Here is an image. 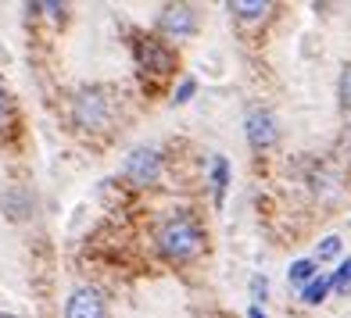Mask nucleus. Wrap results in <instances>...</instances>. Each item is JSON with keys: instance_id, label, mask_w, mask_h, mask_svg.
Masks as SVG:
<instances>
[{"instance_id": "7ed1b4c3", "label": "nucleus", "mask_w": 351, "mask_h": 318, "mask_svg": "<svg viewBox=\"0 0 351 318\" xmlns=\"http://www.w3.org/2000/svg\"><path fill=\"white\" fill-rule=\"evenodd\" d=\"M122 172L133 186H151V183H158V176H162V157H158V150L136 147V150H130V157H125Z\"/></svg>"}, {"instance_id": "f257e3e1", "label": "nucleus", "mask_w": 351, "mask_h": 318, "mask_svg": "<svg viewBox=\"0 0 351 318\" xmlns=\"http://www.w3.org/2000/svg\"><path fill=\"white\" fill-rule=\"evenodd\" d=\"M158 243H162L165 258L186 261V258H194V254L201 250V229L190 218H172V222H165V226H162Z\"/></svg>"}, {"instance_id": "0eeeda50", "label": "nucleus", "mask_w": 351, "mask_h": 318, "mask_svg": "<svg viewBox=\"0 0 351 318\" xmlns=\"http://www.w3.org/2000/svg\"><path fill=\"white\" fill-rule=\"evenodd\" d=\"M194 25H197V18H194V8H165L162 11V18H158V29L162 33H169V36H190L194 33Z\"/></svg>"}, {"instance_id": "1a4fd4ad", "label": "nucleus", "mask_w": 351, "mask_h": 318, "mask_svg": "<svg viewBox=\"0 0 351 318\" xmlns=\"http://www.w3.org/2000/svg\"><path fill=\"white\" fill-rule=\"evenodd\" d=\"M315 261L312 258H301V261H294L291 265V272H287V279H291V286H298V290H301V286H305V282H312L319 272H315Z\"/></svg>"}, {"instance_id": "dca6fc26", "label": "nucleus", "mask_w": 351, "mask_h": 318, "mask_svg": "<svg viewBox=\"0 0 351 318\" xmlns=\"http://www.w3.org/2000/svg\"><path fill=\"white\" fill-rule=\"evenodd\" d=\"M194 90H197V83H194V79H183V83H180V90H176V104H186L190 97H194Z\"/></svg>"}, {"instance_id": "2eb2a0df", "label": "nucleus", "mask_w": 351, "mask_h": 318, "mask_svg": "<svg viewBox=\"0 0 351 318\" xmlns=\"http://www.w3.org/2000/svg\"><path fill=\"white\" fill-rule=\"evenodd\" d=\"M337 93H341V104L351 107V65H344V72H341V86H337Z\"/></svg>"}, {"instance_id": "ddd939ff", "label": "nucleus", "mask_w": 351, "mask_h": 318, "mask_svg": "<svg viewBox=\"0 0 351 318\" xmlns=\"http://www.w3.org/2000/svg\"><path fill=\"white\" fill-rule=\"evenodd\" d=\"M212 176H215V197L222 200V197H226V186H230V168H226V157H215Z\"/></svg>"}, {"instance_id": "9d476101", "label": "nucleus", "mask_w": 351, "mask_h": 318, "mask_svg": "<svg viewBox=\"0 0 351 318\" xmlns=\"http://www.w3.org/2000/svg\"><path fill=\"white\" fill-rule=\"evenodd\" d=\"M326 290H330V279L326 276H315L312 282L301 286V300H305V304H319V300L326 297Z\"/></svg>"}, {"instance_id": "39448f33", "label": "nucleus", "mask_w": 351, "mask_h": 318, "mask_svg": "<svg viewBox=\"0 0 351 318\" xmlns=\"http://www.w3.org/2000/svg\"><path fill=\"white\" fill-rule=\"evenodd\" d=\"M247 140H251L254 150L273 147V143H276V118H273V111H265V107L251 111V115H247Z\"/></svg>"}, {"instance_id": "6e6552de", "label": "nucleus", "mask_w": 351, "mask_h": 318, "mask_svg": "<svg viewBox=\"0 0 351 318\" xmlns=\"http://www.w3.org/2000/svg\"><path fill=\"white\" fill-rule=\"evenodd\" d=\"M0 204H4V211H8V218H29V211H33V200H29V194L25 189H8L4 197H0Z\"/></svg>"}, {"instance_id": "6ab92c4d", "label": "nucleus", "mask_w": 351, "mask_h": 318, "mask_svg": "<svg viewBox=\"0 0 351 318\" xmlns=\"http://www.w3.org/2000/svg\"><path fill=\"white\" fill-rule=\"evenodd\" d=\"M0 318H14V315H4V311H0Z\"/></svg>"}, {"instance_id": "a211bd4d", "label": "nucleus", "mask_w": 351, "mask_h": 318, "mask_svg": "<svg viewBox=\"0 0 351 318\" xmlns=\"http://www.w3.org/2000/svg\"><path fill=\"white\" fill-rule=\"evenodd\" d=\"M247 318H265V315H262V308H251V311H247Z\"/></svg>"}, {"instance_id": "4468645a", "label": "nucleus", "mask_w": 351, "mask_h": 318, "mask_svg": "<svg viewBox=\"0 0 351 318\" xmlns=\"http://www.w3.org/2000/svg\"><path fill=\"white\" fill-rule=\"evenodd\" d=\"M337 254H341V240H337V236H326V240L319 243V250H315L312 261H315V265H319V261H333Z\"/></svg>"}, {"instance_id": "f03ea898", "label": "nucleus", "mask_w": 351, "mask_h": 318, "mask_svg": "<svg viewBox=\"0 0 351 318\" xmlns=\"http://www.w3.org/2000/svg\"><path fill=\"white\" fill-rule=\"evenodd\" d=\"M75 125L79 129H101L108 122V93L101 86H90V90H79L75 93Z\"/></svg>"}, {"instance_id": "423d86ee", "label": "nucleus", "mask_w": 351, "mask_h": 318, "mask_svg": "<svg viewBox=\"0 0 351 318\" xmlns=\"http://www.w3.org/2000/svg\"><path fill=\"white\" fill-rule=\"evenodd\" d=\"M136 57H140V65L147 68V72H154V75H165L176 65V54L169 51L165 43H158V40H143L136 47Z\"/></svg>"}, {"instance_id": "f8f14e48", "label": "nucleus", "mask_w": 351, "mask_h": 318, "mask_svg": "<svg viewBox=\"0 0 351 318\" xmlns=\"http://www.w3.org/2000/svg\"><path fill=\"white\" fill-rule=\"evenodd\" d=\"M330 290H333V293H341V297H348V293H351V258L337 268V272L330 276Z\"/></svg>"}, {"instance_id": "9b49d317", "label": "nucleus", "mask_w": 351, "mask_h": 318, "mask_svg": "<svg viewBox=\"0 0 351 318\" xmlns=\"http://www.w3.org/2000/svg\"><path fill=\"white\" fill-rule=\"evenodd\" d=\"M233 14H241V18H262V14L269 11L265 0H237V4H230Z\"/></svg>"}, {"instance_id": "20e7f679", "label": "nucleus", "mask_w": 351, "mask_h": 318, "mask_svg": "<svg viewBox=\"0 0 351 318\" xmlns=\"http://www.w3.org/2000/svg\"><path fill=\"white\" fill-rule=\"evenodd\" d=\"M65 318H104V297L93 286H79L65 300Z\"/></svg>"}, {"instance_id": "f3484780", "label": "nucleus", "mask_w": 351, "mask_h": 318, "mask_svg": "<svg viewBox=\"0 0 351 318\" xmlns=\"http://www.w3.org/2000/svg\"><path fill=\"white\" fill-rule=\"evenodd\" d=\"M8 118H11V97H8L4 83H0V129L8 125Z\"/></svg>"}]
</instances>
